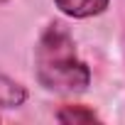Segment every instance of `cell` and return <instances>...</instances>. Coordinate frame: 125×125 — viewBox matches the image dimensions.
<instances>
[{
	"instance_id": "1",
	"label": "cell",
	"mask_w": 125,
	"mask_h": 125,
	"mask_svg": "<svg viewBox=\"0 0 125 125\" xmlns=\"http://www.w3.org/2000/svg\"><path fill=\"white\" fill-rule=\"evenodd\" d=\"M37 81L54 93H83L91 86V69L76 54V42L66 25L52 22L34 47Z\"/></svg>"
},
{
	"instance_id": "2",
	"label": "cell",
	"mask_w": 125,
	"mask_h": 125,
	"mask_svg": "<svg viewBox=\"0 0 125 125\" xmlns=\"http://www.w3.org/2000/svg\"><path fill=\"white\" fill-rule=\"evenodd\" d=\"M54 5L74 20H88L108 10L110 0H54Z\"/></svg>"
},
{
	"instance_id": "3",
	"label": "cell",
	"mask_w": 125,
	"mask_h": 125,
	"mask_svg": "<svg viewBox=\"0 0 125 125\" xmlns=\"http://www.w3.org/2000/svg\"><path fill=\"white\" fill-rule=\"evenodd\" d=\"M27 96L30 93L20 81H15L5 71H0V108H20L27 101Z\"/></svg>"
},
{
	"instance_id": "4",
	"label": "cell",
	"mask_w": 125,
	"mask_h": 125,
	"mask_svg": "<svg viewBox=\"0 0 125 125\" xmlns=\"http://www.w3.org/2000/svg\"><path fill=\"white\" fill-rule=\"evenodd\" d=\"M54 118H56L59 123H64V125H88V123H101L98 113H96L93 108H88V105H81V103H76V105H61V108L56 110Z\"/></svg>"
},
{
	"instance_id": "5",
	"label": "cell",
	"mask_w": 125,
	"mask_h": 125,
	"mask_svg": "<svg viewBox=\"0 0 125 125\" xmlns=\"http://www.w3.org/2000/svg\"><path fill=\"white\" fill-rule=\"evenodd\" d=\"M0 3H8V0H0Z\"/></svg>"
}]
</instances>
